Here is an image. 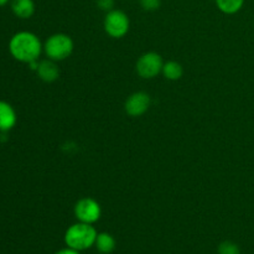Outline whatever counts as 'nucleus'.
<instances>
[{"instance_id":"f257e3e1","label":"nucleus","mask_w":254,"mask_h":254,"mask_svg":"<svg viewBox=\"0 0 254 254\" xmlns=\"http://www.w3.org/2000/svg\"><path fill=\"white\" fill-rule=\"evenodd\" d=\"M44 50L39 37L30 31L16 32L9 41V51L16 61L31 64L37 61Z\"/></svg>"},{"instance_id":"f03ea898","label":"nucleus","mask_w":254,"mask_h":254,"mask_svg":"<svg viewBox=\"0 0 254 254\" xmlns=\"http://www.w3.org/2000/svg\"><path fill=\"white\" fill-rule=\"evenodd\" d=\"M97 235L98 233H97L93 225L77 222L67 228L64 240L67 247L81 252V251H86L91 248L92 246H94Z\"/></svg>"},{"instance_id":"7ed1b4c3","label":"nucleus","mask_w":254,"mask_h":254,"mask_svg":"<svg viewBox=\"0 0 254 254\" xmlns=\"http://www.w3.org/2000/svg\"><path fill=\"white\" fill-rule=\"evenodd\" d=\"M73 46V41L68 35L54 34L45 41L44 52L50 60L60 62L71 56Z\"/></svg>"},{"instance_id":"20e7f679","label":"nucleus","mask_w":254,"mask_h":254,"mask_svg":"<svg viewBox=\"0 0 254 254\" xmlns=\"http://www.w3.org/2000/svg\"><path fill=\"white\" fill-rule=\"evenodd\" d=\"M104 31L113 39H122L129 31L130 21L128 15L122 10L113 9L106 14L103 21Z\"/></svg>"},{"instance_id":"39448f33","label":"nucleus","mask_w":254,"mask_h":254,"mask_svg":"<svg viewBox=\"0 0 254 254\" xmlns=\"http://www.w3.org/2000/svg\"><path fill=\"white\" fill-rule=\"evenodd\" d=\"M163 59L156 52H146L141 55L135 64L136 73L145 79H151L163 71Z\"/></svg>"},{"instance_id":"423d86ee","label":"nucleus","mask_w":254,"mask_h":254,"mask_svg":"<svg viewBox=\"0 0 254 254\" xmlns=\"http://www.w3.org/2000/svg\"><path fill=\"white\" fill-rule=\"evenodd\" d=\"M74 216L78 220V222L89 223L93 225L101 218L102 208L101 205L97 202L94 198L84 197L81 198L78 202L74 205Z\"/></svg>"},{"instance_id":"0eeeda50","label":"nucleus","mask_w":254,"mask_h":254,"mask_svg":"<svg viewBox=\"0 0 254 254\" xmlns=\"http://www.w3.org/2000/svg\"><path fill=\"white\" fill-rule=\"evenodd\" d=\"M151 98L145 92H135L130 94L124 103V109L130 117H140L148 112Z\"/></svg>"},{"instance_id":"6e6552de","label":"nucleus","mask_w":254,"mask_h":254,"mask_svg":"<svg viewBox=\"0 0 254 254\" xmlns=\"http://www.w3.org/2000/svg\"><path fill=\"white\" fill-rule=\"evenodd\" d=\"M16 112L10 103L0 101V131L11 130L16 124Z\"/></svg>"},{"instance_id":"1a4fd4ad","label":"nucleus","mask_w":254,"mask_h":254,"mask_svg":"<svg viewBox=\"0 0 254 254\" xmlns=\"http://www.w3.org/2000/svg\"><path fill=\"white\" fill-rule=\"evenodd\" d=\"M36 72L40 79H42L44 82H49V83L56 81L60 76V69L57 67L56 62L50 59L40 61Z\"/></svg>"},{"instance_id":"9d476101","label":"nucleus","mask_w":254,"mask_h":254,"mask_svg":"<svg viewBox=\"0 0 254 254\" xmlns=\"http://www.w3.org/2000/svg\"><path fill=\"white\" fill-rule=\"evenodd\" d=\"M11 10L20 19H30L35 12L34 0H11Z\"/></svg>"},{"instance_id":"9b49d317","label":"nucleus","mask_w":254,"mask_h":254,"mask_svg":"<svg viewBox=\"0 0 254 254\" xmlns=\"http://www.w3.org/2000/svg\"><path fill=\"white\" fill-rule=\"evenodd\" d=\"M96 248L98 250L99 253L102 254H109L116 250V240L112 235L107 232H102L97 235L96 243H94Z\"/></svg>"},{"instance_id":"f8f14e48","label":"nucleus","mask_w":254,"mask_h":254,"mask_svg":"<svg viewBox=\"0 0 254 254\" xmlns=\"http://www.w3.org/2000/svg\"><path fill=\"white\" fill-rule=\"evenodd\" d=\"M161 73L164 74L166 79L169 81H178L183 77L184 74V68L179 62L176 61H168L164 64L163 71Z\"/></svg>"},{"instance_id":"ddd939ff","label":"nucleus","mask_w":254,"mask_h":254,"mask_svg":"<svg viewBox=\"0 0 254 254\" xmlns=\"http://www.w3.org/2000/svg\"><path fill=\"white\" fill-rule=\"evenodd\" d=\"M245 0H216V5L222 12L228 15L236 14L242 9Z\"/></svg>"},{"instance_id":"4468645a","label":"nucleus","mask_w":254,"mask_h":254,"mask_svg":"<svg viewBox=\"0 0 254 254\" xmlns=\"http://www.w3.org/2000/svg\"><path fill=\"white\" fill-rule=\"evenodd\" d=\"M218 254H241V250L235 242L225 241L218 246Z\"/></svg>"},{"instance_id":"2eb2a0df","label":"nucleus","mask_w":254,"mask_h":254,"mask_svg":"<svg viewBox=\"0 0 254 254\" xmlns=\"http://www.w3.org/2000/svg\"><path fill=\"white\" fill-rule=\"evenodd\" d=\"M140 5L145 11H155L160 7L161 0H140Z\"/></svg>"},{"instance_id":"dca6fc26","label":"nucleus","mask_w":254,"mask_h":254,"mask_svg":"<svg viewBox=\"0 0 254 254\" xmlns=\"http://www.w3.org/2000/svg\"><path fill=\"white\" fill-rule=\"evenodd\" d=\"M97 5L101 10H104V11H111L113 10L114 6V0H97Z\"/></svg>"},{"instance_id":"f3484780","label":"nucleus","mask_w":254,"mask_h":254,"mask_svg":"<svg viewBox=\"0 0 254 254\" xmlns=\"http://www.w3.org/2000/svg\"><path fill=\"white\" fill-rule=\"evenodd\" d=\"M55 254H81V253H79L78 251L72 250V248H69V247H66V248H64V250L57 251Z\"/></svg>"},{"instance_id":"a211bd4d","label":"nucleus","mask_w":254,"mask_h":254,"mask_svg":"<svg viewBox=\"0 0 254 254\" xmlns=\"http://www.w3.org/2000/svg\"><path fill=\"white\" fill-rule=\"evenodd\" d=\"M9 1L10 0H0V6H4V5L7 4Z\"/></svg>"}]
</instances>
